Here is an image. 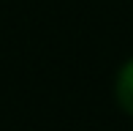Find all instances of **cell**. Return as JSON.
Segmentation results:
<instances>
[{
    "mask_svg": "<svg viewBox=\"0 0 133 131\" xmlns=\"http://www.w3.org/2000/svg\"><path fill=\"white\" fill-rule=\"evenodd\" d=\"M117 98L119 106H122L128 115H133V60L122 66L119 71V79H117Z\"/></svg>",
    "mask_w": 133,
    "mask_h": 131,
    "instance_id": "cell-1",
    "label": "cell"
}]
</instances>
